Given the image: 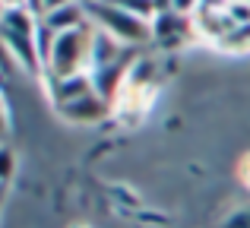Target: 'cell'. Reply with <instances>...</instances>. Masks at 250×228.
I'll return each instance as SVG.
<instances>
[{
	"instance_id": "8",
	"label": "cell",
	"mask_w": 250,
	"mask_h": 228,
	"mask_svg": "<svg viewBox=\"0 0 250 228\" xmlns=\"http://www.w3.org/2000/svg\"><path fill=\"white\" fill-rule=\"evenodd\" d=\"M108 3H114V6H121V10H127V13H133V16H140V19H146V22H152L155 16L162 13V6H159V0H108Z\"/></svg>"
},
{
	"instance_id": "15",
	"label": "cell",
	"mask_w": 250,
	"mask_h": 228,
	"mask_svg": "<svg viewBox=\"0 0 250 228\" xmlns=\"http://www.w3.org/2000/svg\"><path fill=\"white\" fill-rule=\"evenodd\" d=\"M70 3H80V0H42V16H44V13L61 10V6H70Z\"/></svg>"
},
{
	"instance_id": "13",
	"label": "cell",
	"mask_w": 250,
	"mask_h": 228,
	"mask_svg": "<svg viewBox=\"0 0 250 228\" xmlns=\"http://www.w3.org/2000/svg\"><path fill=\"white\" fill-rule=\"evenodd\" d=\"M222 228H250V206H244V209L231 212V216L222 222Z\"/></svg>"
},
{
	"instance_id": "6",
	"label": "cell",
	"mask_w": 250,
	"mask_h": 228,
	"mask_svg": "<svg viewBox=\"0 0 250 228\" xmlns=\"http://www.w3.org/2000/svg\"><path fill=\"white\" fill-rule=\"evenodd\" d=\"M42 22L48 25L54 35L73 32V29H80V25L89 22V16H85V3H70V6H61V10H54V13H44Z\"/></svg>"
},
{
	"instance_id": "3",
	"label": "cell",
	"mask_w": 250,
	"mask_h": 228,
	"mask_svg": "<svg viewBox=\"0 0 250 228\" xmlns=\"http://www.w3.org/2000/svg\"><path fill=\"white\" fill-rule=\"evenodd\" d=\"M57 111H61V117H67V121H73V124H98V121L108 117L111 102H104L98 92H89V95H83V99H76V102L61 105Z\"/></svg>"
},
{
	"instance_id": "10",
	"label": "cell",
	"mask_w": 250,
	"mask_h": 228,
	"mask_svg": "<svg viewBox=\"0 0 250 228\" xmlns=\"http://www.w3.org/2000/svg\"><path fill=\"white\" fill-rule=\"evenodd\" d=\"M54 32L48 29L44 22H38V29H35V51H38V61H42V67H44V61L51 57V48H54Z\"/></svg>"
},
{
	"instance_id": "1",
	"label": "cell",
	"mask_w": 250,
	"mask_h": 228,
	"mask_svg": "<svg viewBox=\"0 0 250 228\" xmlns=\"http://www.w3.org/2000/svg\"><path fill=\"white\" fill-rule=\"evenodd\" d=\"M85 16H89V22L95 25V29L114 35L124 48H136V44L152 41V22H146V19H140V16H133V13L121 10V6L108 3V0H92V3H85Z\"/></svg>"
},
{
	"instance_id": "16",
	"label": "cell",
	"mask_w": 250,
	"mask_h": 228,
	"mask_svg": "<svg viewBox=\"0 0 250 228\" xmlns=\"http://www.w3.org/2000/svg\"><path fill=\"white\" fill-rule=\"evenodd\" d=\"M6 10H16V6H25V0H3Z\"/></svg>"
},
{
	"instance_id": "17",
	"label": "cell",
	"mask_w": 250,
	"mask_h": 228,
	"mask_svg": "<svg viewBox=\"0 0 250 228\" xmlns=\"http://www.w3.org/2000/svg\"><path fill=\"white\" fill-rule=\"evenodd\" d=\"M6 130V108H3V102H0V133Z\"/></svg>"
},
{
	"instance_id": "2",
	"label": "cell",
	"mask_w": 250,
	"mask_h": 228,
	"mask_svg": "<svg viewBox=\"0 0 250 228\" xmlns=\"http://www.w3.org/2000/svg\"><path fill=\"white\" fill-rule=\"evenodd\" d=\"M92 29H95V25L85 22V25H80V29L63 32V35H57V38H54L51 57L44 61V70H48L51 80H63V76L85 73V70H89Z\"/></svg>"
},
{
	"instance_id": "9",
	"label": "cell",
	"mask_w": 250,
	"mask_h": 228,
	"mask_svg": "<svg viewBox=\"0 0 250 228\" xmlns=\"http://www.w3.org/2000/svg\"><path fill=\"white\" fill-rule=\"evenodd\" d=\"M219 44H222L225 51H238V54L250 51V22H247V25H238V29H234L228 38H222Z\"/></svg>"
},
{
	"instance_id": "4",
	"label": "cell",
	"mask_w": 250,
	"mask_h": 228,
	"mask_svg": "<svg viewBox=\"0 0 250 228\" xmlns=\"http://www.w3.org/2000/svg\"><path fill=\"white\" fill-rule=\"evenodd\" d=\"M124 51H127V48H124L114 35H108V32H102V29H92L89 70L95 73V70H104V67H114V63L127 61V57H124Z\"/></svg>"
},
{
	"instance_id": "19",
	"label": "cell",
	"mask_w": 250,
	"mask_h": 228,
	"mask_svg": "<svg viewBox=\"0 0 250 228\" xmlns=\"http://www.w3.org/2000/svg\"><path fill=\"white\" fill-rule=\"evenodd\" d=\"M80 3H92V0H80Z\"/></svg>"
},
{
	"instance_id": "11",
	"label": "cell",
	"mask_w": 250,
	"mask_h": 228,
	"mask_svg": "<svg viewBox=\"0 0 250 228\" xmlns=\"http://www.w3.org/2000/svg\"><path fill=\"white\" fill-rule=\"evenodd\" d=\"M13 174H16V152H13L10 146H3V143H0V187L10 184Z\"/></svg>"
},
{
	"instance_id": "7",
	"label": "cell",
	"mask_w": 250,
	"mask_h": 228,
	"mask_svg": "<svg viewBox=\"0 0 250 228\" xmlns=\"http://www.w3.org/2000/svg\"><path fill=\"white\" fill-rule=\"evenodd\" d=\"M187 32H193V22H190L187 16H177V13H171L162 6V13L152 19V38H181L187 35Z\"/></svg>"
},
{
	"instance_id": "12",
	"label": "cell",
	"mask_w": 250,
	"mask_h": 228,
	"mask_svg": "<svg viewBox=\"0 0 250 228\" xmlns=\"http://www.w3.org/2000/svg\"><path fill=\"white\" fill-rule=\"evenodd\" d=\"M200 3L203 0H168L165 3V10H171V13H177V16H196V10H200Z\"/></svg>"
},
{
	"instance_id": "18",
	"label": "cell",
	"mask_w": 250,
	"mask_h": 228,
	"mask_svg": "<svg viewBox=\"0 0 250 228\" xmlns=\"http://www.w3.org/2000/svg\"><path fill=\"white\" fill-rule=\"evenodd\" d=\"M70 228H89V225H70Z\"/></svg>"
},
{
	"instance_id": "5",
	"label": "cell",
	"mask_w": 250,
	"mask_h": 228,
	"mask_svg": "<svg viewBox=\"0 0 250 228\" xmlns=\"http://www.w3.org/2000/svg\"><path fill=\"white\" fill-rule=\"evenodd\" d=\"M95 92V80H92V70L85 73H73V76H63V80H51V95H54V105H67V102H76L83 95Z\"/></svg>"
},
{
	"instance_id": "14",
	"label": "cell",
	"mask_w": 250,
	"mask_h": 228,
	"mask_svg": "<svg viewBox=\"0 0 250 228\" xmlns=\"http://www.w3.org/2000/svg\"><path fill=\"white\" fill-rule=\"evenodd\" d=\"M234 174H238V181L250 190V152L241 155V162H238V168H234Z\"/></svg>"
}]
</instances>
